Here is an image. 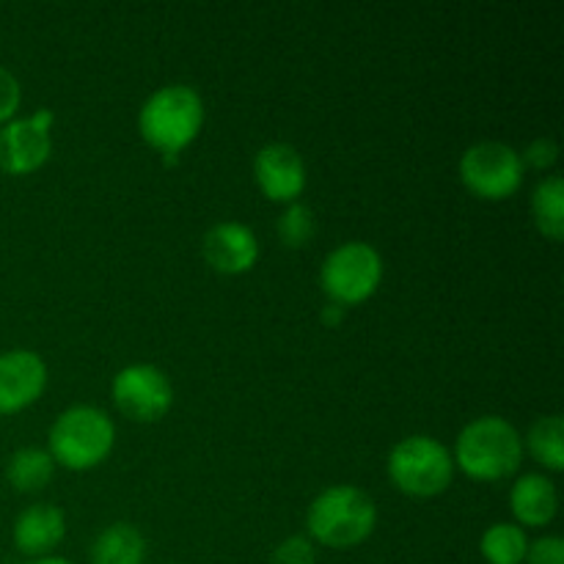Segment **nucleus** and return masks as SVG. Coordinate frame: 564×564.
Wrapping results in <instances>:
<instances>
[{
    "label": "nucleus",
    "mask_w": 564,
    "mask_h": 564,
    "mask_svg": "<svg viewBox=\"0 0 564 564\" xmlns=\"http://www.w3.org/2000/svg\"><path fill=\"white\" fill-rule=\"evenodd\" d=\"M527 449L512 422L505 416H479L460 430L452 449L455 471L474 482H501L521 471Z\"/></svg>",
    "instance_id": "nucleus-1"
},
{
    "label": "nucleus",
    "mask_w": 564,
    "mask_h": 564,
    "mask_svg": "<svg viewBox=\"0 0 564 564\" xmlns=\"http://www.w3.org/2000/svg\"><path fill=\"white\" fill-rule=\"evenodd\" d=\"M375 527V499L356 485H330L314 496L306 510V538L330 551H347L367 543Z\"/></svg>",
    "instance_id": "nucleus-2"
},
{
    "label": "nucleus",
    "mask_w": 564,
    "mask_h": 564,
    "mask_svg": "<svg viewBox=\"0 0 564 564\" xmlns=\"http://www.w3.org/2000/svg\"><path fill=\"white\" fill-rule=\"evenodd\" d=\"M202 127L204 99L185 83L158 88L138 110V132L154 152L163 154L165 163H174L196 141Z\"/></svg>",
    "instance_id": "nucleus-3"
},
{
    "label": "nucleus",
    "mask_w": 564,
    "mask_h": 564,
    "mask_svg": "<svg viewBox=\"0 0 564 564\" xmlns=\"http://www.w3.org/2000/svg\"><path fill=\"white\" fill-rule=\"evenodd\" d=\"M116 446V424L102 408L72 405L50 424L47 452L55 468L94 471L110 457Z\"/></svg>",
    "instance_id": "nucleus-4"
},
{
    "label": "nucleus",
    "mask_w": 564,
    "mask_h": 564,
    "mask_svg": "<svg viewBox=\"0 0 564 564\" xmlns=\"http://www.w3.org/2000/svg\"><path fill=\"white\" fill-rule=\"evenodd\" d=\"M386 474L400 494L411 499H435L455 482L452 449L433 435H408L386 460Z\"/></svg>",
    "instance_id": "nucleus-5"
},
{
    "label": "nucleus",
    "mask_w": 564,
    "mask_h": 564,
    "mask_svg": "<svg viewBox=\"0 0 564 564\" xmlns=\"http://www.w3.org/2000/svg\"><path fill=\"white\" fill-rule=\"evenodd\" d=\"M383 284V257L364 240L336 246L319 268V290L334 306L352 308L367 303Z\"/></svg>",
    "instance_id": "nucleus-6"
},
{
    "label": "nucleus",
    "mask_w": 564,
    "mask_h": 564,
    "mask_svg": "<svg viewBox=\"0 0 564 564\" xmlns=\"http://www.w3.org/2000/svg\"><path fill=\"white\" fill-rule=\"evenodd\" d=\"M460 182L479 202H507L523 185L527 169L521 163V152L510 143L479 141L463 152Z\"/></svg>",
    "instance_id": "nucleus-7"
},
{
    "label": "nucleus",
    "mask_w": 564,
    "mask_h": 564,
    "mask_svg": "<svg viewBox=\"0 0 564 564\" xmlns=\"http://www.w3.org/2000/svg\"><path fill=\"white\" fill-rule=\"evenodd\" d=\"M110 397L119 413L130 422L154 424L174 405V386L154 364H130L119 369L110 383Z\"/></svg>",
    "instance_id": "nucleus-8"
},
{
    "label": "nucleus",
    "mask_w": 564,
    "mask_h": 564,
    "mask_svg": "<svg viewBox=\"0 0 564 564\" xmlns=\"http://www.w3.org/2000/svg\"><path fill=\"white\" fill-rule=\"evenodd\" d=\"M55 113L39 108L25 119H11L0 127V171L6 176H31L53 154Z\"/></svg>",
    "instance_id": "nucleus-9"
},
{
    "label": "nucleus",
    "mask_w": 564,
    "mask_h": 564,
    "mask_svg": "<svg viewBox=\"0 0 564 564\" xmlns=\"http://www.w3.org/2000/svg\"><path fill=\"white\" fill-rule=\"evenodd\" d=\"M253 180L268 202L286 207L301 202L308 185V171L292 143H268L253 158Z\"/></svg>",
    "instance_id": "nucleus-10"
},
{
    "label": "nucleus",
    "mask_w": 564,
    "mask_h": 564,
    "mask_svg": "<svg viewBox=\"0 0 564 564\" xmlns=\"http://www.w3.org/2000/svg\"><path fill=\"white\" fill-rule=\"evenodd\" d=\"M47 364L33 350L0 352V416H17L47 391Z\"/></svg>",
    "instance_id": "nucleus-11"
},
{
    "label": "nucleus",
    "mask_w": 564,
    "mask_h": 564,
    "mask_svg": "<svg viewBox=\"0 0 564 564\" xmlns=\"http://www.w3.org/2000/svg\"><path fill=\"white\" fill-rule=\"evenodd\" d=\"M204 262L220 275H246L259 262V237L257 231L240 220H220L207 229L202 240Z\"/></svg>",
    "instance_id": "nucleus-12"
},
{
    "label": "nucleus",
    "mask_w": 564,
    "mask_h": 564,
    "mask_svg": "<svg viewBox=\"0 0 564 564\" xmlns=\"http://www.w3.org/2000/svg\"><path fill=\"white\" fill-rule=\"evenodd\" d=\"M66 538V516L55 505H31L17 516L11 540L14 549L28 560H42L53 556V551L64 543Z\"/></svg>",
    "instance_id": "nucleus-13"
},
{
    "label": "nucleus",
    "mask_w": 564,
    "mask_h": 564,
    "mask_svg": "<svg viewBox=\"0 0 564 564\" xmlns=\"http://www.w3.org/2000/svg\"><path fill=\"white\" fill-rule=\"evenodd\" d=\"M512 523L521 529H545L560 512V490L549 474H521L510 488Z\"/></svg>",
    "instance_id": "nucleus-14"
},
{
    "label": "nucleus",
    "mask_w": 564,
    "mask_h": 564,
    "mask_svg": "<svg viewBox=\"0 0 564 564\" xmlns=\"http://www.w3.org/2000/svg\"><path fill=\"white\" fill-rule=\"evenodd\" d=\"M91 564H147V538L132 523H110L94 540Z\"/></svg>",
    "instance_id": "nucleus-15"
},
{
    "label": "nucleus",
    "mask_w": 564,
    "mask_h": 564,
    "mask_svg": "<svg viewBox=\"0 0 564 564\" xmlns=\"http://www.w3.org/2000/svg\"><path fill=\"white\" fill-rule=\"evenodd\" d=\"M55 477V463L47 449L39 446H22L6 463V479L17 494H39L47 488Z\"/></svg>",
    "instance_id": "nucleus-16"
},
{
    "label": "nucleus",
    "mask_w": 564,
    "mask_h": 564,
    "mask_svg": "<svg viewBox=\"0 0 564 564\" xmlns=\"http://www.w3.org/2000/svg\"><path fill=\"white\" fill-rule=\"evenodd\" d=\"M523 449L543 466V471H564V419L560 413L540 416L523 438Z\"/></svg>",
    "instance_id": "nucleus-17"
},
{
    "label": "nucleus",
    "mask_w": 564,
    "mask_h": 564,
    "mask_svg": "<svg viewBox=\"0 0 564 564\" xmlns=\"http://www.w3.org/2000/svg\"><path fill=\"white\" fill-rule=\"evenodd\" d=\"M529 534L512 521L490 523L479 538V554L488 564H523L529 551Z\"/></svg>",
    "instance_id": "nucleus-18"
},
{
    "label": "nucleus",
    "mask_w": 564,
    "mask_h": 564,
    "mask_svg": "<svg viewBox=\"0 0 564 564\" xmlns=\"http://www.w3.org/2000/svg\"><path fill=\"white\" fill-rule=\"evenodd\" d=\"M534 229L551 242L564 237V182L562 176H545L532 193Z\"/></svg>",
    "instance_id": "nucleus-19"
},
{
    "label": "nucleus",
    "mask_w": 564,
    "mask_h": 564,
    "mask_svg": "<svg viewBox=\"0 0 564 564\" xmlns=\"http://www.w3.org/2000/svg\"><path fill=\"white\" fill-rule=\"evenodd\" d=\"M275 235L292 251L306 248L314 240V235H317V215L303 202L286 204L284 213L279 215V224H275Z\"/></svg>",
    "instance_id": "nucleus-20"
},
{
    "label": "nucleus",
    "mask_w": 564,
    "mask_h": 564,
    "mask_svg": "<svg viewBox=\"0 0 564 564\" xmlns=\"http://www.w3.org/2000/svg\"><path fill=\"white\" fill-rule=\"evenodd\" d=\"M270 564H317V545L306 534H290L275 545Z\"/></svg>",
    "instance_id": "nucleus-21"
},
{
    "label": "nucleus",
    "mask_w": 564,
    "mask_h": 564,
    "mask_svg": "<svg viewBox=\"0 0 564 564\" xmlns=\"http://www.w3.org/2000/svg\"><path fill=\"white\" fill-rule=\"evenodd\" d=\"M22 105V86L6 66H0V127L17 119V110Z\"/></svg>",
    "instance_id": "nucleus-22"
},
{
    "label": "nucleus",
    "mask_w": 564,
    "mask_h": 564,
    "mask_svg": "<svg viewBox=\"0 0 564 564\" xmlns=\"http://www.w3.org/2000/svg\"><path fill=\"white\" fill-rule=\"evenodd\" d=\"M556 160H560V147H556V141H551V138H534L521 154L523 169L534 171H549Z\"/></svg>",
    "instance_id": "nucleus-23"
},
{
    "label": "nucleus",
    "mask_w": 564,
    "mask_h": 564,
    "mask_svg": "<svg viewBox=\"0 0 564 564\" xmlns=\"http://www.w3.org/2000/svg\"><path fill=\"white\" fill-rule=\"evenodd\" d=\"M523 564H564V540L556 534H545V538L529 543L527 562Z\"/></svg>",
    "instance_id": "nucleus-24"
},
{
    "label": "nucleus",
    "mask_w": 564,
    "mask_h": 564,
    "mask_svg": "<svg viewBox=\"0 0 564 564\" xmlns=\"http://www.w3.org/2000/svg\"><path fill=\"white\" fill-rule=\"evenodd\" d=\"M345 312H347V308L328 303V306L323 308V314H319V319H323V325H328V328H336V325H339L341 319H345Z\"/></svg>",
    "instance_id": "nucleus-25"
},
{
    "label": "nucleus",
    "mask_w": 564,
    "mask_h": 564,
    "mask_svg": "<svg viewBox=\"0 0 564 564\" xmlns=\"http://www.w3.org/2000/svg\"><path fill=\"white\" fill-rule=\"evenodd\" d=\"M28 564H75L72 560H64V556H42V560H31Z\"/></svg>",
    "instance_id": "nucleus-26"
}]
</instances>
